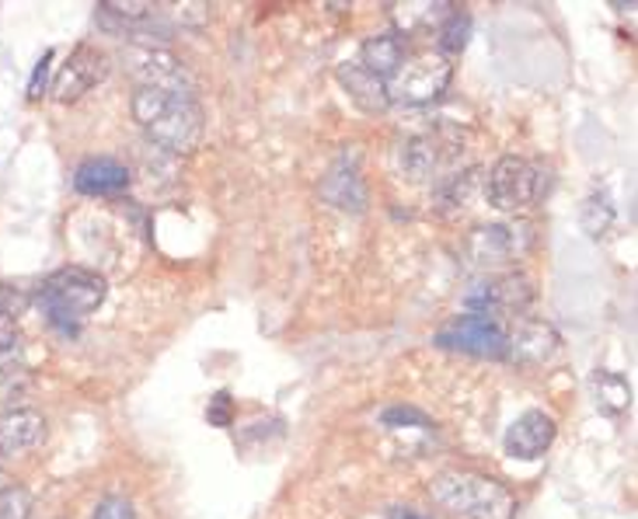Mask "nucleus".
<instances>
[{"label":"nucleus","mask_w":638,"mask_h":519,"mask_svg":"<svg viewBox=\"0 0 638 519\" xmlns=\"http://www.w3.org/2000/svg\"><path fill=\"white\" fill-rule=\"evenodd\" d=\"M133 120L144 126L151 144L168 154H188L203 139V108L196 94H172L157 87H136L133 98Z\"/></svg>","instance_id":"nucleus-1"},{"label":"nucleus","mask_w":638,"mask_h":519,"mask_svg":"<svg viewBox=\"0 0 638 519\" xmlns=\"http://www.w3.org/2000/svg\"><path fill=\"white\" fill-rule=\"evenodd\" d=\"M430 495L454 519H513L516 512L513 491L488 475H478V470H440L430 481Z\"/></svg>","instance_id":"nucleus-2"},{"label":"nucleus","mask_w":638,"mask_h":519,"mask_svg":"<svg viewBox=\"0 0 638 519\" xmlns=\"http://www.w3.org/2000/svg\"><path fill=\"white\" fill-rule=\"evenodd\" d=\"M105 293H109V282L99 272L66 266L42 279V287L35 290V300L42 307L45 321L60 328V332L74 335L81 321L105 303Z\"/></svg>","instance_id":"nucleus-3"},{"label":"nucleus","mask_w":638,"mask_h":519,"mask_svg":"<svg viewBox=\"0 0 638 519\" xmlns=\"http://www.w3.org/2000/svg\"><path fill=\"white\" fill-rule=\"evenodd\" d=\"M548 193V175L545 168H537L527 157H500L492 164V172L485 175V199L503 209V214H516V209L537 206Z\"/></svg>","instance_id":"nucleus-4"},{"label":"nucleus","mask_w":638,"mask_h":519,"mask_svg":"<svg viewBox=\"0 0 638 519\" xmlns=\"http://www.w3.org/2000/svg\"><path fill=\"white\" fill-rule=\"evenodd\" d=\"M454 63L440 53H409V60L398 66V74L388 81L391 105H430L451 87Z\"/></svg>","instance_id":"nucleus-5"},{"label":"nucleus","mask_w":638,"mask_h":519,"mask_svg":"<svg viewBox=\"0 0 638 519\" xmlns=\"http://www.w3.org/2000/svg\"><path fill=\"white\" fill-rule=\"evenodd\" d=\"M534 248V224L531 220H503V224H482L467 230L464 255L482 269H500L516 258H524Z\"/></svg>","instance_id":"nucleus-6"},{"label":"nucleus","mask_w":638,"mask_h":519,"mask_svg":"<svg viewBox=\"0 0 638 519\" xmlns=\"http://www.w3.org/2000/svg\"><path fill=\"white\" fill-rule=\"evenodd\" d=\"M440 349H457L467 356H488V360H503L506 356V321L467 311L454 318L451 324L436 335Z\"/></svg>","instance_id":"nucleus-7"},{"label":"nucleus","mask_w":638,"mask_h":519,"mask_svg":"<svg viewBox=\"0 0 638 519\" xmlns=\"http://www.w3.org/2000/svg\"><path fill=\"white\" fill-rule=\"evenodd\" d=\"M534 303V282L524 272H506V276H492V279H478L475 287L464 293V307L478 314H492V318H516L524 314Z\"/></svg>","instance_id":"nucleus-8"},{"label":"nucleus","mask_w":638,"mask_h":519,"mask_svg":"<svg viewBox=\"0 0 638 519\" xmlns=\"http://www.w3.org/2000/svg\"><path fill=\"white\" fill-rule=\"evenodd\" d=\"M126 70L136 77V87H157V91H172V94H196L185 63L168 50H157V45H130V50H126Z\"/></svg>","instance_id":"nucleus-9"},{"label":"nucleus","mask_w":638,"mask_h":519,"mask_svg":"<svg viewBox=\"0 0 638 519\" xmlns=\"http://www.w3.org/2000/svg\"><path fill=\"white\" fill-rule=\"evenodd\" d=\"M109 66L112 63H109V56L99 50V45H91V42L74 45V53L66 56V63L60 66V74L53 81V98L56 102L84 98L94 84H102L109 77Z\"/></svg>","instance_id":"nucleus-10"},{"label":"nucleus","mask_w":638,"mask_h":519,"mask_svg":"<svg viewBox=\"0 0 638 519\" xmlns=\"http://www.w3.org/2000/svg\"><path fill=\"white\" fill-rule=\"evenodd\" d=\"M318 193L332 209H342V214H363L367 203H370V193H367V181L360 175V154L342 150V157L321 178Z\"/></svg>","instance_id":"nucleus-11"},{"label":"nucleus","mask_w":638,"mask_h":519,"mask_svg":"<svg viewBox=\"0 0 638 519\" xmlns=\"http://www.w3.org/2000/svg\"><path fill=\"white\" fill-rule=\"evenodd\" d=\"M562 339L548 321H534L524 318L516 321L513 328H506V360L519 363V366H537L548 363L558 352Z\"/></svg>","instance_id":"nucleus-12"},{"label":"nucleus","mask_w":638,"mask_h":519,"mask_svg":"<svg viewBox=\"0 0 638 519\" xmlns=\"http://www.w3.org/2000/svg\"><path fill=\"white\" fill-rule=\"evenodd\" d=\"M555 433H558L555 418L541 408H531L506 429V454L513 460H541L555 443Z\"/></svg>","instance_id":"nucleus-13"},{"label":"nucleus","mask_w":638,"mask_h":519,"mask_svg":"<svg viewBox=\"0 0 638 519\" xmlns=\"http://www.w3.org/2000/svg\"><path fill=\"white\" fill-rule=\"evenodd\" d=\"M394 164H398L401 178L430 181L443 168V136H436V133L405 136L394 150Z\"/></svg>","instance_id":"nucleus-14"},{"label":"nucleus","mask_w":638,"mask_h":519,"mask_svg":"<svg viewBox=\"0 0 638 519\" xmlns=\"http://www.w3.org/2000/svg\"><path fill=\"white\" fill-rule=\"evenodd\" d=\"M74 188L91 199L120 196L130 188V168L120 160H112V157H91L74 172Z\"/></svg>","instance_id":"nucleus-15"},{"label":"nucleus","mask_w":638,"mask_h":519,"mask_svg":"<svg viewBox=\"0 0 638 519\" xmlns=\"http://www.w3.org/2000/svg\"><path fill=\"white\" fill-rule=\"evenodd\" d=\"M45 418L35 408H14L0 418V454L4 457H18L29 454L35 446L45 443Z\"/></svg>","instance_id":"nucleus-16"},{"label":"nucleus","mask_w":638,"mask_h":519,"mask_svg":"<svg viewBox=\"0 0 638 519\" xmlns=\"http://www.w3.org/2000/svg\"><path fill=\"white\" fill-rule=\"evenodd\" d=\"M457 11V4L451 0H419V4H391V18H394V32L401 39L409 35H430L440 32V25Z\"/></svg>","instance_id":"nucleus-17"},{"label":"nucleus","mask_w":638,"mask_h":519,"mask_svg":"<svg viewBox=\"0 0 638 519\" xmlns=\"http://www.w3.org/2000/svg\"><path fill=\"white\" fill-rule=\"evenodd\" d=\"M405 60H409V39H401L398 32L370 35L360 50V63L370 70L373 77H381L384 84L398 74V66Z\"/></svg>","instance_id":"nucleus-18"},{"label":"nucleus","mask_w":638,"mask_h":519,"mask_svg":"<svg viewBox=\"0 0 638 519\" xmlns=\"http://www.w3.org/2000/svg\"><path fill=\"white\" fill-rule=\"evenodd\" d=\"M339 81H342V87L349 91V98L357 102L363 112H388V108H391L388 84H384L381 77H373L360 60L342 63V66H339Z\"/></svg>","instance_id":"nucleus-19"},{"label":"nucleus","mask_w":638,"mask_h":519,"mask_svg":"<svg viewBox=\"0 0 638 519\" xmlns=\"http://www.w3.org/2000/svg\"><path fill=\"white\" fill-rule=\"evenodd\" d=\"M475 193L485 196V172L482 168H471V172H457V175H446L436 188V209L446 217L464 214L475 199Z\"/></svg>","instance_id":"nucleus-20"},{"label":"nucleus","mask_w":638,"mask_h":519,"mask_svg":"<svg viewBox=\"0 0 638 519\" xmlns=\"http://www.w3.org/2000/svg\"><path fill=\"white\" fill-rule=\"evenodd\" d=\"M594 401H597V408L604 415L618 418L631 405V384L625 381L621 373H614V370H597L594 373Z\"/></svg>","instance_id":"nucleus-21"},{"label":"nucleus","mask_w":638,"mask_h":519,"mask_svg":"<svg viewBox=\"0 0 638 519\" xmlns=\"http://www.w3.org/2000/svg\"><path fill=\"white\" fill-rule=\"evenodd\" d=\"M467 39H471V18L461 14V11H454V14L440 25V32H436V53L451 60V56H457V53L467 50Z\"/></svg>","instance_id":"nucleus-22"},{"label":"nucleus","mask_w":638,"mask_h":519,"mask_svg":"<svg viewBox=\"0 0 638 519\" xmlns=\"http://www.w3.org/2000/svg\"><path fill=\"white\" fill-rule=\"evenodd\" d=\"M579 224H583V230L589 233V238H604V233L614 227V203H610V196L607 193L589 196L583 203V209H579Z\"/></svg>","instance_id":"nucleus-23"},{"label":"nucleus","mask_w":638,"mask_h":519,"mask_svg":"<svg viewBox=\"0 0 638 519\" xmlns=\"http://www.w3.org/2000/svg\"><path fill=\"white\" fill-rule=\"evenodd\" d=\"M32 384V376H29V366L21 363L18 356L8 360V363H0V401H14L29 391Z\"/></svg>","instance_id":"nucleus-24"},{"label":"nucleus","mask_w":638,"mask_h":519,"mask_svg":"<svg viewBox=\"0 0 638 519\" xmlns=\"http://www.w3.org/2000/svg\"><path fill=\"white\" fill-rule=\"evenodd\" d=\"M381 422H384L388 429H430V426H433L430 415H422L419 408H401V405L384 408V412H381Z\"/></svg>","instance_id":"nucleus-25"},{"label":"nucleus","mask_w":638,"mask_h":519,"mask_svg":"<svg viewBox=\"0 0 638 519\" xmlns=\"http://www.w3.org/2000/svg\"><path fill=\"white\" fill-rule=\"evenodd\" d=\"M32 516V495L25 488L11 485L0 495V519H29Z\"/></svg>","instance_id":"nucleus-26"},{"label":"nucleus","mask_w":638,"mask_h":519,"mask_svg":"<svg viewBox=\"0 0 638 519\" xmlns=\"http://www.w3.org/2000/svg\"><path fill=\"white\" fill-rule=\"evenodd\" d=\"M91 519H136V509L126 495H105V499L94 506Z\"/></svg>","instance_id":"nucleus-27"},{"label":"nucleus","mask_w":638,"mask_h":519,"mask_svg":"<svg viewBox=\"0 0 638 519\" xmlns=\"http://www.w3.org/2000/svg\"><path fill=\"white\" fill-rule=\"evenodd\" d=\"M18 342H21L18 321L0 311V363H8V360L18 356Z\"/></svg>","instance_id":"nucleus-28"},{"label":"nucleus","mask_w":638,"mask_h":519,"mask_svg":"<svg viewBox=\"0 0 638 519\" xmlns=\"http://www.w3.org/2000/svg\"><path fill=\"white\" fill-rule=\"evenodd\" d=\"M50 63H53V50H45L42 60L35 63L32 70V81H29V98H42V91H45V77H50Z\"/></svg>","instance_id":"nucleus-29"},{"label":"nucleus","mask_w":638,"mask_h":519,"mask_svg":"<svg viewBox=\"0 0 638 519\" xmlns=\"http://www.w3.org/2000/svg\"><path fill=\"white\" fill-rule=\"evenodd\" d=\"M206 418L213 422V426H230V397L224 391L213 394L209 408H206Z\"/></svg>","instance_id":"nucleus-30"},{"label":"nucleus","mask_w":638,"mask_h":519,"mask_svg":"<svg viewBox=\"0 0 638 519\" xmlns=\"http://www.w3.org/2000/svg\"><path fill=\"white\" fill-rule=\"evenodd\" d=\"M388 516H391V519H425V516H419V512H415V509H409V506H394Z\"/></svg>","instance_id":"nucleus-31"},{"label":"nucleus","mask_w":638,"mask_h":519,"mask_svg":"<svg viewBox=\"0 0 638 519\" xmlns=\"http://www.w3.org/2000/svg\"><path fill=\"white\" fill-rule=\"evenodd\" d=\"M8 488H11V485H8V478H4V475H0V495H4Z\"/></svg>","instance_id":"nucleus-32"}]
</instances>
